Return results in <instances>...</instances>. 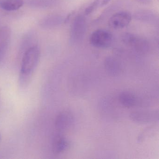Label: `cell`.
<instances>
[{
  "label": "cell",
  "instance_id": "obj_3",
  "mask_svg": "<svg viewBox=\"0 0 159 159\" xmlns=\"http://www.w3.org/2000/svg\"><path fill=\"white\" fill-rule=\"evenodd\" d=\"M86 24L84 17L79 15L75 17L71 25L70 39L72 43H76L82 41L85 36Z\"/></svg>",
  "mask_w": 159,
  "mask_h": 159
},
{
  "label": "cell",
  "instance_id": "obj_14",
  "mask_svg": "<svg viewBox=\"0 0 159 159\" xmlns=\"http://www.w3.org/2000/svg\"><path fill=\"white\" fill-rule=\"evenodd\" d=\"M65 18L60 16H52L45 18L42 22V25L44 26H55L65 22Z\"/></svg>",
  "mask_w": 159,
  "mask_h": 159
},
{
  "label": "cell",
  "instance_id": "obj_18",
  "mask_svg": "<svg viewBox=\"0 0 159 159\" xmlns=\"http://www.w3.org/2000/svg\"><path fill=\"white\" fill-rule=\"evenodd\" d=\"M2 141V136L1 134L0 133V144L1 143Z\"/></svg>",
  "mask_w": 159,
  "mask_h": 159
},
{
  "label": "cell",
  "instance_id": "obj_1",
  "mask_svg": "<svg viewBox=\"0 0 159 159\" xmlns=\"http://www.w3.org/2000/svg\"><path fill=\"white\" fill-rule=\"evenodd\" d=\"M40 57V50L37 45L29 48L22 58L18 84L22 89L27 88L33 79Z\"/></svg>",
  "mask_w": 159,
  "mask_h": 159
},
{
  "label": "cell",
  "instance_id": "obj_16",
  "mask_svg": "<svg viewBox=\"0 0 159 159\" xmlns=\"http://www.w3.org/2000/svg\"><path fill=\"white\" fill-rule=\"evenodd\" d=\"M138 1L143 4H148L151 3L152 0H138Z\"/></svg>",
  "mask_w": 159,
  "mask_h": 159
},
{
  "label": "cell",
  "instance_id": "obj_4",
  "mask_svg": "<svg viewBox=\"0 0 159 159\" xmlns=\"http://www.w3.org/2000/svg\"><path fill=\"white\" fill-rule=\"evenodd\" d=\"M121 40L125 45L134 47L138 52L146 53L149 50V45L148 41L134 34L124 33L121 36Z\"/></svg>",
  "mask_w": 159,
  "mask_h": 159
},
{
  "label": "cell",
  "instance_id": "obj_7",
  "mask_svg": "<svg viewBox=\"0 0 159 159\" xmlns=\"http://www.w3.org/2000/svg\"><path fill=\"white\" fill-rule=\"evenodd\" d=\"M130 118L133 121L139 124H146L158 120V111H136L130 113Z\"/></svg>",
  "mask_w": 159,
  "mask_h": 159
},
{
  "label": "cell",
  "instance_id": "obj_15",
  "mask_svg": "<svg viewBox=\"0 0 159 159\" xmlns=\"http://www.w3.org/2000/svg\"><path fill=\"white\" fill-rule=\"evenodd\" d=\"M98 3H99V0H95L93 2H92L85 9V11H84V15L88 16L91 14L96 9L97 7L98 6Z\"/></svg>",
  "mask_w": 159,
  "mask_h": 159
},
{
  "label": "cell",
  "instance_id": "obj_10",
  "mask_svg": "<svg viewBox=\"0 0 159 159\" xmlns=\"http://www.w3.org/2000/svg\"><path fill=\"white\" fill-rule=\"evenodd\" d=\"M106 72L110 76L117 77L121 73L120 64L113 57H109L106 58L104 63Z\"/></svg>",
  "mask_w": 159,
  "mask_h": 159
},
{
  "label": "cell",
  "instance_id": "obj_8",
  "mask_svg": "<svg viewBox=\"0 0 159 159\" xmlns=\"http://www.w3.org/2000/svg\"><path fill=\"white\" fill-rule=\"evenodd\" d=\"M72 122L73 118L71 114L68 111H62L57 115L56 119V129L59 132H64L70 127Z\"/></svg>",
  "mask_w": 159,
  "mask_h": 159
},
{
  "label": "cell",
  "instance_id": "obj_12",
  "mask_svg": "<svg viewBox=\"0 0 159 159\" xmlns=\"http://www.w3.org/2000/svg\"><path fill=\"white\" fill-rule=\"evenodd\" d=\"M24 4L23 0H1L0 1V7L8 11H17Z\"/></svg>",
  "mask_w": 159,
  "mask_h": 159
},
{
  "label": "cell",
  "instance_id": "obj_11",
  "mask_svg": "<svg viewBox=\"0 0 159 159\" xmlns=\"http://www.w3.org/2000/svg\"><path fill=\"white\" fill-rule=\"evenodd\" d=\"M68 147V141L65 137L60 134L55 137L52 145V151L55 154H61L66 150Z\"/></svg>",
  "mask_w": 159,
  "mask_h": 159
},
{
  "label": "cell",
  "instance_id": "obj_13",
  "mask_svg": "<svg viewBox=\"0 0 159 159\" xmlns=\"http://www.w3.org/2000/svg\"><path fill=\"white\" fill-rule=\"evenodd\" d=\"M119 101L124 107H132L135 106L137 98L134 95L128 92H123L119 95Z\"/></svg>",
  "mask_w": 159,
  "mask_h": 159
},
{
  "label": "cell",
  "instance_id": "obj_2",
  "mask_svg": "<svg viewBox=\"0 0 159 159\" xmlns=\"http://www.w3.org/2000/svg\"><path fill=\"white\" fill-rule=\"evenodd\" d=\"M89 41L90 44L93 47L106 49L111 46L113 42V37L107 30L98 29L92 33Z\"/></svg>",
  "mask_w": 159,
  "mask_h": 159
},
{
  "label": "cell",
  "instance_id": "obj_17",
  "mask_svg": "<svg viewBox=\"0 0 159 159\" xmlns=\"http://www.w3.org/2000/svg\"><path fill=\"white\" fill-rule=\"evenodd\" d=\"M111 0H103L101 3V6H104L105 5H107L110 2Z\"/></svg>",
  "mask_w": 159,
  "mask_h": 159
},
{
  "label": "cell",
  "instance_id": "obj_5",
  "mask_svg": "<svg viewBox=\"0 0 159 159\" xmlns=\"http://www.w3.org/2000/svg\"><path fill=\"white\" fill-rule=\"evenodd\" d=\"M132 19V15L129 12H118L109 18V26L113 29H120L127 26Z\"/></svg>",
  "mask_w": 159,
  "mask_h": 159
},
{
  "label": "cell",
  "instance_id": "obj_9",
  "mask_svg": "<svg viewBox=\"0 0 159 159\" xmlns=\"http://www.w3.org/2000/svg\"><path fill=\"white\" fill-rule=\"evenodd\" d=\"M134 18L138 21L152 25H158L159 17L155 13L149 10H139L135 13Z\"/></svg>",
  "mask_w": 159,
  "mask_h": 159
},
{
  "label": "cell",
  "instance_id": "obj_6",
  "mask_svg": "<svg viewBox=\"0 0 159 159\" xmlns=\"http://www.w3.org/2000/svg\"><path fill=\"white\" fill-rule=\"evenodd\" d=\"M11 36L10 28L7 26L0 28V64L6 57L11 43Z\"/></svg>",
  "mask_w": 159,
  "mask_h": 159
}]
</instances>
